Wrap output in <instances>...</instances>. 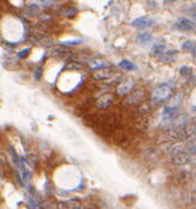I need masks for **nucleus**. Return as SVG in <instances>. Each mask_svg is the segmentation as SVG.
<instances>
[{
	"label": "nucleus",
	"mask_w": 196,
	"mask_h": 209,
	"mask_svg": "<svg viewBox=\"0 0 196 209\" xmlns=\"http://www.w3.org/2000/svg\"><path fill=\"white\" fill-rule=\"evenodd\" d=\"M170 95H171L170 87L167 85V84H163V85L158 87L157 89L153 90V93H152V100L155 103H159L161 101L166 100L167 97H170Z\"/></svg>",
	"instance_id": "obj_1"
},
{
	"label": "nucleus",
	"mask_w": 196,
	"mask_h": 209,
	"mask_svg": "<svg viewBox=\"0 0 196 209\" xmlns=\"http://www.w3.org/2000/svg\"><path fill=\"white\" fill-rule=\"evenodd\" d=\"M132 88H134V81L128 79L119 83V85L117 87V93L118 95H129V93L131 91Z\"/></svg>",
	"instance_id": "obj_2"
},
{
	"label": "nucleus",
	"mask_w": 196,
	"mask_h": 209,
	"mask_svg": "<svg viewBox=\"0 0 196 209\" xmlns=\"http://www.w3.org/2000/svg\"><path fill=\"white\" fill-rule=\"evenodd\" d=\"M176 28L179 29V30H183V31H190V30H194L195 29V23L188 18H182L176 23Z\"/></svg>",
	"instance_id": "obj_3"
},
{
	"label": "nucleus",
	"mask_w": 196,
	"mask_h": 209,
	"mask_svg": "<svg viewBox=\"0 0 196 209\" xmlns=\"http://www.w3.org/2000/svg\"><path fill=\"white\" fill-rule=\"evenodd\" d=\"M152 23H153V21L149 19L148 17H138L137 19H135L132 22V25L135 28H138V29H143V28L152 25Z\"/></svg>",
	"instance_id": "obj_4"
},
{
	"label": "nucleus",
	"mask_w": 196,
	"mask_h": 209,
	"mask_svg": "<svg viewBox=\"0 0 196 209\" xmlns=\"http://www.w3.org/2000/svg\"><path fill=\"white\" fill-rule=\"evenodd\" d=\"M111 76H113V71L109 67H105V69L100 70V71L95 72L93 77L95 79H107V78H109Z\"/></svg>",
	"instance_id": "obj_5"
},
{
	"label": "nucleus",
	"mask_w": 196,
	"mask_h": 209,
	"mask_svg": "<svg viewBox=\"0 0 196 209\" xmlns=\"http://www.w3.org/2000/svg\"><path fill=\"white\" fill-rule=\"evenodd\" d=\"M189 161V155L185 153H178L172 158V162L175 165H184Z\"/></svg>",
	"instance_id": "obj_6"
},
{
	"label": "nucleus",
	"mask_w": 196,
	"mask_h": 209,
	"mask_svg": "<svg viewBox=\"0 0 196 209\" xmlns=\"http://www.w3.org/2000/svg\"><path fill=\"white\" fill-rule=\"evenodd\" d=\"M112 104V97L109 95H105L102 96V99H100V100H97L96 102V107L97 108H107Z\"/></svg>",
	"instance_id": "obj_7"
},
{
	"label": "nucleus",
	"mask_w": 196,
	"mask_h": 209,
	"mask_svg": "<svg viewBox=\"0 0 196 209\" xmlns=\"http://www.w3.org/2000/svg\"><path fill=\"white\" fill-rule=\"evenodd\" d=\"M143 97H145V94H143V91H142V90H137V91H135V93H134V94H131V96L129 97L128 102H130L129 104H136V103H140Z\"/></svg>",
	"instance_id": "obj_8"
},
{
	"label": "nucleus",
	"mask_w": 196,
	"mask_h": 209,
	"mask_svg": "<svg viewBox=\"0 0 196 209\" xmlns=\"http://www.w3.org/2000/svg\"><path fill=\"white\" fill-rule=\"evenodd\" d=\"M177 58V51H169L166 53H163L160 57V59L163 60L164 63H172L175 61Z\"/></svg>",
	"instance_id": "obj_9"
},
{
	"label": "nucleus",
	"mask_w": 196,
	"mask_h": 209,
	"mask_svg": "<svg viewBox=\"0 0 196 209\" xmlns=\"http://www.w3.org/2000/svg\"><path fill=\"white\" fill-rule=\"evenodd\" d=\"M182 48L184 51H188V52H191V53L196 54V43L194 41H185L183 45H182Z\"/></svg>",
	"instance_id": "obj_10"
},
{
	"label": "nucleus",
	"mask_w": 196,
	"mask_h": 209,
	"mask_svg": "<svg viewBox=\"0 0 196 209\" xmlns=\"http://www.w3.org/2000/svg\"><path fill=\"white\" fill-rule=\"evenodd\" d=\"M25 13H27V16L29 17V18L35 17V16L39 15V7L36 6V5H33V6H27L25 7Z\"/></svg>",
	"instance_id": "obj_11"
},
{
	"label": "nucleus",
	"mask_w": 196,
	"mask_h": 209,
	"mask_svg": "<svg viewBox=\"0 0 196 209\" xmlns=\"http://www.w3.org/2000/svg\"><path fill=\"white\" fill-rule=\"evenodd\" d=\"M165 51V42H159V43H155L152 48V52L154 54H158V55H161L164 53Z\"/></svg>",
	"instance_id": "obj_12"
},
{
	"label": "nucleus",
	"mask_w": 196,
	"mask_h": 209,
	"mask_svg": "<svg viewBox=\"0 0 196 209\" xmlns=\"http://www.w3.org/2000/svg\"><path fill=\"white\" fill-rule=\"evenodd\" d=\"M153 40V37H152V35H149V34H147V33H142V34H140L138 35V41H140L141 43H143V45H147V43H149Z\"/></svg>",
	"instance_id": "obj_13"
},
{
	"label": "nucleus",
	"mask_w": 196,
	"mask_h": 209,
	"mask_svg": "<svg viewBox=\"0 0 196 209\" xmlns=\"http://www.w3.org/2000/svg\"><path fill=\"white\" fill-rule=\"evenodd\" d=\"M90 67L91 69H100V70H102V69L106 67V63L102 61L101 59H94L93 61L90 63Z\"/></svg>",
	"instance_id": "obj_14"
},
{
	"label": "nucleus",
	"mask_w": 196,
	"mask_h": 209,
	"mask_svg": "<svg viewBox=\"0 0 196 209\" xmlns=\"http://www.w3.org/2000/svg\"><path fill=\"white\" fill-rule=\"evenodd\" d=\"M119 66L124 70H128V71H130V70H136V65L129 60H122L119 63Z\"/></svg>",
	"instance_id": "obj_15"
},
{
	"label": "nucleus",
	"mask_w": 196,
	"mask_h": 209,
	"mask_svg": "<svg viewBox=\"0 0 196 209\" xmlns=\"http://www.w3.org/2000/svg\"><path fill=\"white\" fill-rule=\"evenodd\" d=\"M113 141L116 143H120L124 141V135L123 132H114L113 133Z\"/></svg>",
	"instance_id": "obj_16"
},
{
	"label": "nucleus",
	"mask_w": 196,
	"mask_h": 209,
	"mask_svg": "<svg viewBox=\"0 0 196 209\" xmlns=\"http://www.w3.org/2000/svg\"><path fill=\"white\" fill-rule=\"evenodd\" d=\"M57 208H58V209H72L71 206H70V203H69V202H64V201L59 202L58 204H57Z\"/></svg>",
	"instance_id": "obj_17"
},
{
	"label": "nucleus",
	"mask_w": 196,
	"mask_h": 209,
	"mask_svg": "<svg viewBox=\"0 0 196 209\" xmlns=\"http://www.w3.org/2000/svg\"><path fill=\"white\" fill-rule=\"evenodd\" d=\"M76 12H77L76 7H69V11H67V12H65V16L67 17V18H72V17L76 15Z\"/></svg>",
	"instance_id": "obj_18"
},
{
	"label": "nucleus",
	"mask_w": 196,
	"mask_h": 209,
	"mask_svg": "<svg viewBox=\"0 0 196 209\" xmlns=\"http://www.w3.org/2000/svg\"><path fill=\"white\" fill-rule=\"evenodd\" d=\"M181 75H183V76H189L190 73H191V69L188 67V66H183L181 70H179Z\"/></svg>",
	"instance_id": "obj_19"
},
{
	"label": "nucleus",
	"mask_w": 196,
	"mask_h": 209,
	"mask_svg": "<svg viewBox=\"0 0 196 209\" xmlns=\"http://www.w3.org/2000/svg\"><path fill=\"white\" fill-rule=\"evenodd\" d=\"M149 109H151V107H149L148 103H142V106L140 107V112L141 113H148Z\"/></svg>",
	"instance_id": "obj_20"
},
{
	"label": "nucleus",
	"mask_w": 196,
	"mask_h": 209,
	"mask_svg": "<svg viewBox=\"0 0 196 209\" xmlns=\"http://www.w3.org/2000/svg\"><path fill=\"white\" fill-rule=\"evenodd\" d=\"M22 176H23V179H24V180H30V178H31V174L28 170H23Z\"/></svg>",
	"instance_id": "obj_21"
},
{
	"label": "nucleus",
	"mask_w": 196,
	"mask_h": 209,
	"mask_svg": "<svg viewBox=\"0 0 196 209\" xmlns=\"http://www.w3.org/2000/svg\"><path fill=\"white\" fill-rule=\"evenodd\" d=\"M29 52H30V48L23 49L22 52H19V53H18V57H19V58H25L28 54H29Z\"/></svg>",
	"instance_id": "obj_22"
}]
</instances>
